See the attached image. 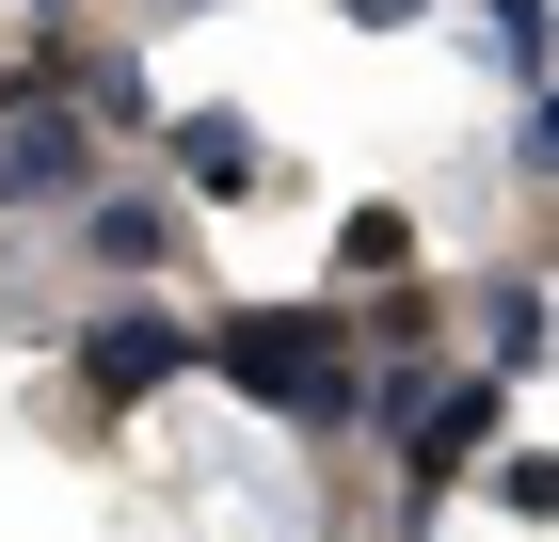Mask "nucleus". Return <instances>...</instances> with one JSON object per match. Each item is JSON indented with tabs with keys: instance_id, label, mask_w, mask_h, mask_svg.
<instances>
[{
	"instance_id": "6",
	"label": "nucleus",
	"mask_w": 559,
	"mask_h": 542,
	"mask_svg": "<svg viewBox=\"0 0 559 542\" xmlns=\"http://www.w3.org/2000/svg\"><path fill=\"white\" fill-rule=\"evenodd\" d=\"M416 272H431V224L400 208V192L336 208V288H416Z\"/></svg>"
},
{
	"instance_id": "5",
	"label": "nucleus",
	"mask_w": 559,
	"mask_h": 542,
	"mask_svg": "<svg viewBox=\"0 0 559 542\" xmlns=\"http://www.w3.org/2000/svg\"><path fill=\"white\" fill-rule=\"evenodd\" d=\"M160 160H176L192 208H257V192H272V144L240 112H160Z\"/></svg>"
},
{
	"instance_id": "4",
	"label": "nucleus",
	"mask_w": 559,
	"mask_h": 542,
	"mask_svg": "<svg viewBox=\"0 0 559 542\" xmlns=\"http://www.w3.org/2000/svg\"><path fill=\"white\" fill-rule=\"evenodd\" d=\"M64 224H81V255L112 272V288H160L176 255H192V192H144V176H96Z\"/></svg>"
},
{
	"instance_id": "9",
	"label": "nucleus",
	"mask_w": 559,
	"mask_h": 542,
	"mask_svg": "<svg viewBox=\"0 0 559 542\" xmlns=\"http://www.w3.org/2000/svg\"><path fill=\"white\" fill-rule=\"evenodd\" d=\"M479 48L512 81H559V0H479Z\"/></svg>"
},
{
	"instance_id": "10",
	"label": "nucleus",
	"mask_w": 559,
	"mask_h": 542,
	"mask_svg": "<svg viewBox=\"0 0 559 542\" xmlns=\"http://www.w3.org/2000/svg\"><path fill=\"white\" fill-rule=\"evenodd\" d=\"M479 495L512 527H559V447H479Z\"/></svg>"
},
{
	"instance_id": "8",
	"label": "nucleus",
	"mask_w": 559,
	"mask_h": 542,
	"mask_svg": "<svg viewBox=\"0 0 559 542\" xmlns=\"http://www.w3.org/2000/svg\"><path fill=\"white\" fill-rule=\"evenodd\" d=\"M479 351H496L512 383L559 351V303H544V272H479Z\"/></svg>"
},
{
	"instance_id": "7",
	"label": "nucleus",
	"mask_w": 559,
	"mask_h": 542,
	"mask_svg": "<svg viewBox=\"0 0 559 542\" xmlns=\"http://www.w3.org/2000/svg\"><path fill=\"white\" fill-rule=\"evenodd\" d=\"M64 96L96 112V144H160V81H144V48H96V64H64Z\"/></svg>"
},
{
	"instance_id": "3",
	"label": "nucleus",
	"mask_w": 559,
	"mask_h": 542,
	"mask_svg": "<svg viewBox=\"0 0 559 542\" xmlns=\"http://www.w3.org/2000/svg\"><path fill=\"white\" fill-rule=\"evenodd\" d=\"M96 192V112L64 81H0V208H81Z\"/></svg>"
},
{
	"instance_id": "2",
	"label": "nucleus",
	"mask_w": 559,
	"mask_h": 542,
	"mask_svg": "<svg viewBox=\"0 0 559 542\" xmlns=\"http://www.w3.org/2000/svg\"><path fill=\"white\" fill-rule=\"evenodd\" d=\"M64 368H81V399H112V415H144L160 383H192L209 368V335L176 320V303H144V288H112L81 335H64Z\"/></svg>"
},
{
	"instance_id": "12",
	"label": "nucleus",
	"mask_w": 559,
	"mask_h": 542,
	"mask_svg": "<svg viewBox=\"0 0 559 542\" xmlns=\"http://www.w3.org/2000/svg\"><path fill=\"white\" fill-rule=\"evenodd\" d=\"M352 33H431V16H448V0H336Z\"/></svg>"
},
{
	"instance_id": "1",
	"label": "nucleus",
	"mask_w": 559,
	"mask_h": 542,
	"mask_svg": "<svg viewBox=\"0 0 559 542\" xmlns=\"http://www.w3.org/2000/svg\"><path fill=\"white\" fill-rule=\"evenodd\" d=\"M352 320L336 303H240V320L209 335V383L224 399H257V415H288V431H352Z\"/></svg>"
},
{
	"instance_id": "11",
	"label": "nucleus",
	"mask_w": 559,
	"mask_h": 542,
	"mask_svg": "<svg viewBox=\"0 0 559 542\" xmlns=\"http://www.w3.org/2000/svg\"><path fill=\"white\" fill-rule=\"evenodd\" d=\"M512 176H544V192H559V81H527V112H512Z\"/></svg>"
}]
</instances>
